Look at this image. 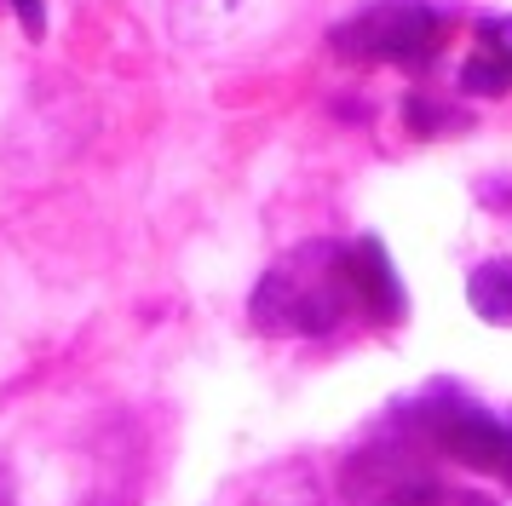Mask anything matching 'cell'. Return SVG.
<instances>
[{
    "mask_svg": "<svg viewBox=\"0 0 512 506\" xmlns=\"http://www.w3.org/2000/svg\"><path fill=\"white\" fill-rule=\"evenodd\" d=\"M466 305L484 322H495V328H512V253L472 265V276H466Z\"/></svg>",
    "mask_w": 512,
    "mask_h": 506,
    "instance_id": "8992f818",
    "label": "cell"
},
{
    "mask_svg": "<svg viewBox=\"0 0 512 506\" xmlns=\"http://www.w3.org/2000/svg\"><path fill=\"white\" fill-rule=\"evenodd\" d=\"M12 12H18V23H24V35H47V12H41V0H12Z\"/></svg>",
    "mask_w": 512,
    "mask_h": 506,
    "instance_id": "ba28073f",
    "label": "cell"
},
{
    "mask_svg": "<svg viewBox=\"0 0 512 506\" xmlns=\"http://www.w3.org/2000/svg\"><path fill=\"white\" fill-rule=\"evenodd\" d=\"M392 414L432 449V455L484 466V472L512 483V420L489 414L478 397H466V391H455V386H432V391H420L415 403H403V409H392Z\"/></svg>",
    "mask_w": 512,
    "mask_h": 506,
    "instance_id": "7a4b0ae2",
    "label": "cell"
},
{
    "mask_svg": "<svg viewBox=\"0 0 512 506\" xmlns=\"http://www.w3.org/2000/svg\"><path fill=\"white\" fill-rule=\"evenodd\" d=\"M208 12H219V35L242 18V0H179L173 6V29L185 41H208Z\"/></svg>",
    "mask_w": 512,
    "mask_h": 506,
    "instance_id": "52a82bcc",
    "label": "cell"
},
{
    "mask_svg": "<svg viewBox=\"0 0 512 506\" xmlns=\"http://www.w3.org/2000/svg\"><path fill=\"white\" fill-rule=\"evenodd\" d=\"M346 265H351L357 305H363L374 322H397L403 317V282H397V271H392V253L380 248L374 236H357V242H351Z\"/></svg>",
    "mask_w": 512,
    "mask_h": 506,
    "instance_id": "5b68a950",
    "label": "cell"
},
{
    "mask_svg": "<svg viewBox=\"0 0 512 506\" xmlns=\"http://www.w3.org/2000/svg\"><path fill=\"white\" fill-rule=\"evenodd\" d=\"M0 506H12V478L0 472Z\"/></svg>",
    "mask_w": 512,
    "mask_h": 506,
    "instance_id": "9c48e42d",
    "label": "cell"
},
{
    "mask_svg": "<svg viewBox=\"0 0 512 506\" xmlns=\"http://www.w3.org/2000/svg\"><path fill=\"white\" fill-rule=\"evenodd\" d=\"M357 311L351 265L340 242H305L259 276L248 322L259 334H334Z\"/></svg>",
    "mask_w": 512,
    "mask_h": 506,
    "instance_id": "6da1fadb",
    "label": "cell"
},
{
    "mask_svg": "<svg viewBox=\"0 0 512 506\" xmlns=\"http://www.w3.org/2000/svg\"><path fill=\"white\" fill-rule=\"evenodd\" d=\"M328 46L346 64H397L426 69L443 46V12L432 0H369L363 12L328 29Z\"/></svg>",
    "mask_w": 512,
    "mask_h": 506,
    "instance_id": "3957f363",
    "label": "cell"
},
{
    "mask_svg": "<svg viewBox=\"0 0 512 506\" xmlns=\"http://www.w3.org/2000/svg\"><path fill=\"white\" fill-rule=\"evenodd\" d=\"M512 87V18H478L472 52L461 64V92L466 98H501Z\"/></svg>",
    "mask_w": 512,
    "mask_h": 506,
    "instance_id": "277c9868",
    "label": "cell"
}]
</instances>
